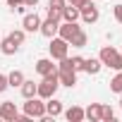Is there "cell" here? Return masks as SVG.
Instances as JSON below:
<instances>
[{
	"mask_svg": "<svg viewBox=\"0 0 122 122\" xmlns=\"http://www.w3.org/2000/svg\"><path fill=\"white\" fill-rule=\"evenodd\" d=\"M98 60L103 62V67H110V70H115V72L122 70V53H117L112 46H103Z\"/></svg>",
	"mask_w": 122,
	"mask_h": 122,
	"instance_id": "6da1fadb",
	"label": "cell"
},
{
	"mask_svg": "<svg viewBox=\"0 0 122 122\" xmlns=\"http://www.w3.org/2000/svg\"><path fill=\"white\" fill-rule=\"evenodd\" d=\"M57 86H60V81H57V72H55V74H48V77L41 79V84H38V89H36V96L43 98V101H48V98L55 96Z\"/></svg>",
	"mask_w": 122,
	"mask_h": 122,
	"instance_id": "7a4b0ae2",
	"label": "cell"
},
{
	"mask_svg": "<svg viewBox=\"0 0 122 122\" xmlns=\"http://www.w3.org/2000/svg\"><path fill=\"white\" fill-rule=\"evenodd\" d=\"M24 112H26L29 117H36V120H41V117L46 115V101H43V98H38V96H34V98H26V103H24Z\"/></svg>",
	"mask_w": 122,
	"mask_h": 122,
	"instance_id": "3957f363",
	"label": "cell"
},
{
	"mask_svg": "<svg viewBox=\"0 0 122 122\" xmlns=\"http://www.w3.org/2000/svg\"><path fill=\"white\" fill-rule=\"evenodd\" d=\"M48 50H50V57H53V60H62V57H67L70 43H67L65 38H60V36H53V38H50Z\"/></svg>",
	"mask_w": 122,
	"mask_h": 122,
	"instance_id": "277c9868",
	"label": "cell"
},
{
	"mask_svg": "<svg viewBox=\"0 0 122 122\" xmlns=\"http://www.w3.org/2000/svg\"><path fill=\"white\" fill-rule=\"evenodd\" d=\"M79 15H81L79 19H84L86 24H96V22H98V17H101V10L91 3V0H84V3L79 5Z\"/></svg>",
	"mask_w": 122,
	"mask_h": 122,
	"instance_id": "5b68a950",
	"label": "cell"
},
{
	"mask_svg": "<svg viewBox=\"0 0 122 122\" xmlns=\"http://www.w3.org/2000/svg\"><path fill=\"white\" fill-rule=\"evenodd\" d=\"M17 115H19V110H17L15 101H3V103H0V120H5V122H15Z\"/></svg>",
	"mask_w": 122,
	"mask_h": 122,
	"instance_id": "8992f818",
	"label": "cell"
},
{
	"mask_svg": "<svg viewBox=\"0 0 122 122\" xmlns=\"http://www.w3.org/2000/svg\"><path fill=\"white\" fill-rule=\"evenodd\" d=\"M79 29H81V26H79L77 22H60V26H57V36H60V38H65V41L70 43L72 36H74Z\"/></svg>",
	"mask_w": 122,
	"mask_h": 122,
	"instance_id": "52a82bcc",
	"label": "cell"
},
{
	"mask_svg": "<svg viewBox=\"0 0 122 122\" xmlns=\"http://www.w3.org/2000/svg\"><path fill=\"white\" fill-rule=\"evenodd\" d=\"M36 72L41 77H48V74L57 72V65L53 62V57H41V60H36Z\"/></svg>",
	"mask_w": 122,
	"mask_h": 122,
	"instance_id": "ba28073f",
	"label": "cell"
},
{
	"mask_svg": "<svg viewBox=\"0 0 122 122\" xmlns=\"http://www.w3.org/2000/svg\"><path fill=\"white\" fill-rule=\"evenodd\" d=\"M57 81H60V86L72 89V86H77V72L74 70H57Z\"/></svg>",
	"mask_w": 122,
	"mask_h": 122,
	"instance_id": "9c48e42d",
	"label": "cell"
},
{
	"mask_svg": "<svg viewBox=\"0 0 122 122\" xmlns=\"http://www.w3.org/2000/svg\"><path fill=\"white\" fill-rule=\"evenodd\" d=\"M41 22H43V19H41L36 12H34V15H24V19H22V29L34 34V31H38V29H41Z\"/></svg>",
	"mask_w": 122,
	"mask_h": 122,
	"instance_id": "30bf717a",
	"label": "cell"
},
{
	"mask_svg": "<svg viewBox=\"0 0 122 122\" xmlns=\"http://www.w3.org/2000/svg\"><path fill=\"white\" fill-rule=\"evenodd\" d=\"M57 26H60V22H55V19H50V17H46L43 22H41V34L46 36V38H53V36H57Z\"/></svg>",
	"mask_w": 122,
	"mask_h": 122,
	"instance_id": "8fae6325",
	"label": "cell"
},
{
	"mask_svg": "<svg viewBox=\"0 0 122 122\" xmlns=\"http://www.w3.org/2000/svg\"><path fill=\"white\" fill-rule=\"evenodd\" d=\"M103 70V62L98 57H84V67H81V72H86V74H98Z\"/></svg>",
	"mask_w": 122,
	"mask_h": 122,
	"instance_id": "7c38bea8",
	"label": "cell"
},
{
	"mask_svg": "<svg viewBox=\"0 0 122 122\" xmlns=\"http://www.w3.org/2000/svg\"><path fill=\"white\" fill-rule=\"evenodd\" d=\"M62 101H57L55 96L53 98H48L46 101V115H50V117H57V115H62Z\"/></svg>",
	"mask_w": 122,
	"mask_h": 122,
	"instance_id": "4fadbf2b",
	"label": "cell"
},
{
	"mask_svg": "<svg viewBox=\"0 0 122 122\" xmlns=\"http://www.w3.org/2000/svg\"><path fill=\"white\" fill-rule=\"evenodd\" d=\"M101 105H103V103H91V105L84 110V120H91V122H101Z\"/></svg>",
	"mask_w": 122,
	"mask_h": 122,
	"instance_id": "5bb4252c",
	"label": "cell"
},
{
	"mask_svg": "<svg viewBox=\"0 0 122 122\" xmlns=\"http://www.w3.org/2000/svg\"><path fill=\"white\" fill-rule=\"evenodd\" d=\"M79 7H74V5H65L62 7V22H79Z\"/></svg>",
	"mask_w": 122,
	"mask_h": 122,
	"instance_id": "9a60e30c",
	"label": "cell"
},
{
	"mask_svg": "<svg viewBox=\"0 0 122 122\" xmlns=\"http://www.w3.org/2000/svg\"><path fill=\"white\" fill-rule=\"evenodd\" d=\"M65 112V117L70 120V122H81L84 120V108H79V105H72V108H67V110H62Z\"/></svg>",
	"mask_w": 122,
	"mask_h": 122,
	"instance_id": "2e32d148",
	"label": "cell"
},
{
	"mask_svg": "<svg viewBox=\"0 0 122 122\" xmlns=\"http://www.w3.org/2000/svg\"><path fill=\"white\" fill-rule=\"evenodd\" d=\"M17 50H19V46H17V43H15L10 36L0 41V53H3V55H15Z\"/></svg>",
	"mask_w": 122,
	"mask_h": 122,
	"instance_id": "e0dca14e",
	"label": "cell"
},
{
	"mask_svg": "<svg viewBox=\"0 0 122 122\" xmlns=\"http://www.w3.org/2000/svg\"><path fill=\"white\" fill-rule=\"evenodd\" d=\"M24 79H26V77H24V72H22V70H12V72L7 74V84H10L12 89H19Z\"/></svg>",
	"mask_w": 122,
	"mask_h": 122,
	"instance_id": "ac0fdd59",
	"label": "cell"
},
{
	"mask_svg": "<svg viewBox=\"0 0 122 122\" xmlns=\"http://www.w3.org/2000/svg\"><path fill=\"white\" fill-rule=\"evenodd\" d=\"M36 89H38V84H34L31 79H24L22 86H19V91H22L24 98H34V96H36Z\"/></svg>",
	"mask_w": 122,
	"mask_h": 122,
	"instance_id": "d6986e66",
	"label": "cell"
},
{
	"mask_svg": "<svg viewBox=\"0 0 122 122\" xmlns=\"http://www.w3.org/2000/svg\"><path fill=\"white\" fill-rule=\"evenodd\" d=\"M86 43H89V36H86L84 29H79V31L72 36V41H70V46H74V48H84Z\"/></svg>",
	"mask_w": 122,
	"mask_h": 122,
	"instance_id": "ffe728a7",
	"label": "cell"
},
{
	"mask_svg": "<svg viewBox=\"0 0 122 122\" xmlns=\"http://www.w3.org/2000/svg\"><path fill=\"white\" fill-rule=\"evenodd\" d=\"M110 91H115V93H122V70H117V74L110 79Z\"/></svg>",
	"mask_w": 122,
	"mask_h": 122,
	"instance_id": "44dd1931",
	"label": "cell"
},
{
	"mask_svg": "<svg viewBox=\"0 0 122 122\" xmlns=\"http://www.w3.org/2000/svg\"><path fill=\"white\" fill-rule=\"evenodd\" d=\"M115 120V110L110 105H101V122H112Z\"/></svg>",
	"mask_w": 122,
	"mask_h": 122,
	"instance_id": "7402d4cb",
	"label": "cell"
},
{
	"mask_svg": "<svg viewBox=\"0 0 122 122\" xmlns=\"http://www.w3.org/2000/svg\"><path fill=\"white\" fill-rule=\"evenodd\" d=\"M10 38H12L17 46H22L24 38H26V31H24V29H15V31H10Z\"/></svg>",
	"mask_w": 122,
	"mask_h": 122,
	"instance_id": "603a6c76",
	"label": "cell"
},
{
	"mask_svg": "<svg viewBox=\"0 0 122 122\" xmlns=\"http://www.w3.org/2000/svg\"><path fill=\"white\" fill-rule=\"evenodd\" d=\"M7 3V7H10V12H24V0H5Z\"/></svg>",
	"mask_w": 122,
	"mask_h": 122,
	"instance_id": "cb8c5ba5",
	"label": "cell"
},
{
	"mask_svg": "<svg viewBox=\"0 0 122 122\" xmlns=\"http://www.w3.org/2000/svg\"><path fill=\"white\" fill-rule=\"evenodd\" d=\"M70 62H72V70H74V72H81V67H84V57H81V55H72Z\"/></svg>",
	"mask_w": 122,
	"mask_h": 122,
	"instance_id": "d4e9b609",
	"label": "cell"
},
{
	"mask_svg": "<svg viewBox=\"0 0 122 122\" xmlns=\"http://www.w3.org/2000/svg\"><path fill=\"white\" fill-rule=\"evenodd\" d=\"M65 5H67V0H48V7L50 10H60V12H62Z\"/></svg>",
	"mask_w": 122,
	"mask_h": 122,
	"instance_id": "484cf974",
	"label": "cell"
},
{
	"mask_svg": "<svg viewBox=\"0 0 122 122\" xmlns=\"http://www.w3.org/2000/svg\"><path fill=\"white\" fill-rule=\"evenodd\" d=\"M112 15H115V22L122 24V3H117V5L112 7Z\"/></svg>",
	"mask_w": 122,
	"mask_h": 122,
	"instance_id": "4316f807",
	"label": "cell"
},
{
	"mask_svg": "<svg viewBox=\"0 0 122 122\" xmlns=\"http://www.w3.org/2000/svg\"><path fill=\"white\" fill-rule=\"evenodd\" d=\"M7 89H10V84H7V74H0V93L7 91Z\"/></svg>",
	"mask_w": 122,
	"mask_h": 122,
	"instance_id": "83f0119b",
	"label": "cell"
},
{
	"mask_svg": "<svg viewBox=\"0 0 122 122\" xmlns=\"http://www.w3.org/2000/svg\"><path fill=\"white\" fill-rule=\"evenodd\" d=\"M24 5H26V7H36V5H38V0H24Z\"/></svg>",
	"mask_w": 122,
	"mask_h": 122,
	"instance_id": "f1b7e54d",
	"label": "cell"
},
{
	"mask_svg": "<svg viewBox=\"0 0 122 122\" xmlns=\"http://www.w3.org/2000/svg\"><path fill=\"white\" fill-rule=\"evenodd\" d=\"M81 3H84V0H67V5H74V7H79Z\"/></svg>",
	"mask_w": 122,
	"mask_h": 122,
	"instance_id": "f546056e",
	"label": "cell"
},
{
	"mask_svg": "<svg viewBox=\"0 0 122 122\" xmlns=\"http://www.w3.org/2000/svg\"><path fill=\"white\" fill-rule=\"evenodd\" d=\"M120 108H122V93H120Z\"/></svg>",
	"mask_w": 122,
	"mask_h": 122,
	"instance_id": "4dcf8cb0",
	"label": "cell"
}]
</instances>
